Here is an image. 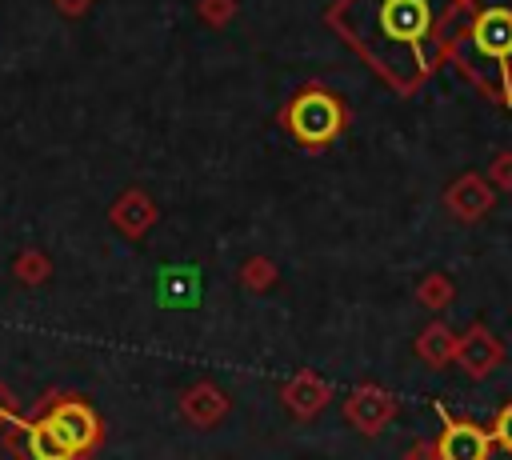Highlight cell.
<instances>
[{"instance_id": "1", "label": "cell", "mask_w": 512, "mask_h": 460, "mask_svg": "<svg viewBox=\"0 0 512 460\" xmlns=\"http://www.w3.org/2000/svg\"><path fill=\"white\" fill-rule=\"evenodd\" d=\"M456 4L460 0H332L324 24L396 92H416L448 60Z\"/></svg>"}, {"instance_id": "15", "label": "cell", "mask_w": 512, "mask_h": 460, "mask_svg": "<svg viewBox=\"0 0 512 460\" xmlns=\"http://www.w3.org/2000/svg\"><path fill=\"white\" fill-rule=\"evenodd\" d=\"M160 296L168 304H192L196 300V272H164Z\"/></svg>"}, {"instance_id": "2", "label": "cell", "mask_w": 512, "mask_h": 460, "mask_svg": "<svg viewBox=\"0 0 512 460\" xmlns=\"http://www.w3.org/2000/svg\"><path fill=\"white\" fill-rule=\"evenodd\" d=\"M280 120H284V128L292 132V140H296L300 148L324 152V148L344 132L348 108H344V100H340L336 92H328V88H320V84H308V88H300V92L284 104Z\"/></svg>"}, {"instance_id": "7", "label": "cell", "mask_w": 512, "mask_h": 460, "mask_svg": "<svg viewBox=\"0 0 512 460\" xmlns=\"http://www.w3.org/2000/svg\"><path fill=\"white\" fill-rule=\"evenodd\" d=\"M504 360V344L484 328V324H472L460 340H456V364L464 368L468 380H484L492 376V368Z\"/></svg>"}, {"instance_id": "19", "label": "cell", "mask_w": 512, "mask_h": 460, "mask_svg": "<svg viewBox=\"0 0 512 460\" xmlns=\"http://www.w3.org/2000/svg\"><path fill=\"white\" fill-rule=\"evenodd\" d=\"M488 436H492V444L500 448V452H508L512 456V400L492 416V424H488Z\"/></svg>"}, {"instance_id": "4", "label": "cell", "mask_w": 512, "mask_h": 460, "mask_svg": "<svg viewBox=\"0 0 512 460\" xmlns=\"http://www.w3.org/2000/svg\"><path fill=\"white\" fill-rule=\"evenodd\" d=\"M436 416H440V436H436L440 460H488L492 456L496 444L484 424L468 416H452L444 404H436Z\"/></svg>"}, {"instance_id": "10", "label": "cell", "mask_w": 512, "mask_h": 460, "mask_svg": "<svg viewBox=\"0 0 512 460\" xmlns=\"http://www.w3.org/2000/svg\"><path fill=\"white\" fill-rule=\"evenodd\" d=\"M180 416L192 424V428H212L228 416V396L212 384V380H200L192 384L184 396H180Z\"/></svg>"}, {"instance_id": "12", "label": "cell", "mask_w": 512, "mask_h": 460, "mask_svg": "<svg viewBox=\"0 0 512 460\" xmlns=\"http://www.w3.org/2000/svg\"><path fill=\"white\" fill-rule=\"evenodd\" d=\"M456 340H460V336H456L444 320H432V324H424L420 336H416V356H420L428 368H444V364L456 360Z\"/></svg>"}, {"instance_id": "13", "label": "cell", "mask_w": 512, "mask_h": 460, "mask_svg": "<svg viewBox=\"0 0 512 460\" xmlns=\"http://www.w3.org/2000/svg\"><path fill=\"white\" fill-rule=\"evenodd\" d=\"M416 300H420L424 308L440 312V308H448V304L456 300V288H452V280H448L444 272H428V276L416 284Z\"/></svg>"}, {"instance_id": "18", "label": "cell", "mask_w": 512, "mask_h": 460, "mask_svg": "<svg viewBox=\"0 0 512 460\" xmlns=\"http://www.w3.org/2000/svg\"><path fill=\"white\" fill-rule=\"evenodd\" d=\"M484 180L496 188V192H512V148H500L484 172Z\"/></svg>"}, {"instance_id": "14", "label": "cell", "mask_w": 512, "mask_h": 460, "mask_svg": "<svg viewBox=\"0 0 512 460\" xmlns=\"http://www.w3.org/2000/svg\"><path fill=\"white\" fill-rule=\"evenodd\" d=\"M276 280H280V272H276V264L268 256H252V260L240 264V284L248 292H268Z\"/></svg>"}, {"instance_id": "11", "label": "cell", "mask_w": 512, "mask_h": 460, "mask_svg": "<svg viewBox=\"0 0 512 460\" xmlns=\"http://www.w3.org/2000/svg\"><path fill=\"white\" fill-rule=\"evenodd\" d=\"M12 428L20 432V452H24V460H76V456L56 440V432H52L40 416L16 420Z\"/></svg>"}, {"instance_id": "17", "label": "cell", "mask_w": 512, "mask_h": 460, "mask_svg": "<svg viewBox=\"0 0 512 460\" xmlns=\"http://www.w3.org/2000/svg\"><path fill=\"white\" fill-rule=\"evenodd\" d=\"M236 12H240L236 0H196V16H200L208 28H224Z\"/></svg>"}, {"instance_id": "21", "label": "cell", "mask_w": 512, "mask_h": 460, "mask_svg": "<svg viewBox=\"0 0 512 460\" xmlns=\"http://www.w3.org/2000/svg\"><path fill=\"white\" fill-rule=\"evenodd\" d=\"M52 4H56L64 16H84V12L92 8V0H52Z\"/></svg>"}, {"instance_id": "20", "label": "cell", "mask_w": 512, "mask_h": 460, "mask_svg": "<svg viewBox=\"0 0 512 460\" xmlns=\"http://www.w3.org/2000/svg\"><path fill=\"white\" fill-rule=\"evenodd\" d=\"M404 460H440L436 440H416V444H408V448H404Z\"/></svg>"}, {"instance_id": "16", "label": "cell", "mask_w": 512, "mask_h": 460, "mask_svg": "<svg viewBox=\"0 0 512 460\" xmlns=\"http://www.w3.org/2000/svg\"><path fill=\"white\" fill-rule=\"evenodd\" d=\"M12 272H16L24 284H40V280H48L52 264H48V256H44V252H36V248H24V252L16 256V264H12Z\"/></svg>"}, {"instance_id": "9", "label": "cell", "mask_w": 512, "mask_h": 460, "mask_svg": "<svg viewBox=\"0 0 512 460\" xmlns=\"http://www.w3.org/2000/svg\"><path fill=\"white\" fill-rule=\"evenodd\" d=\"M108 220H112L128 240H140V236L160 220V212H156V204H152L148 192L128 188V192H120V200L108 208Z\"/></svg>"}, {"instance_id": "6", "label": "cell", "mask_w": 512, "mask_h": 460, "mask_svg": "<svg viewBox=\"0 0 512 460\" xmlns=\"http://www.w3.org/2000/svg\"><path fill=\"white\" fill-rule=\"evenodd\" d=\"M492 204H496V188H492L480 172H464V176H456V180L448 184V192H444V208H448L460 224H476V220H484V216L492 212Z\"/></svg>"}, {"instance_id": "5", "label": "cell", "mask_w": 512, "mask_h": 460, "mask_svg": "<svg viewBox=\"0 0 512 460\" xmlns=\"http://www.w3.org/2000/svg\"><path fill=\"white\" fill-rule=\"evenodd\" d=\"M396 412H400L396 396L384 392L380 384H360V388H352L348 400H344V420H348L360 436H380V432L396 420Z\"/></svg>"}, {"instance_id": "3", "label": "cell", "mask_w": 512, "mask_h": 460, "mask_svg": "<svg viewBox=\"0 0 512 460\" xmlns=\"http://www.w3.org/2000/svg\"><path fill=\"white\" fill-rule=\"evenodd\" d=\"M36 416L56 432V440H60L76 460H84L88 452H96L100 440H104V424H100V416H96L92 404L80 400V396H52V400L40 404Z\"/></svg>"}, {"instance_id": "8", "label": "cell", "mask_w": 512, "mask_h": 460, "mask_svg": "<svg viewBox=\"0 0 512 460\" xmlns=\"http://www.w3.org/2000/svg\"><path fill=\"white\" fill-rule=\"evenodd\" d=\"M280 400H284V408H288L296 420H316V416L332 404V384L320 380L312 368H300V372L280 388Z\"/></svg>"}]
</instances>
